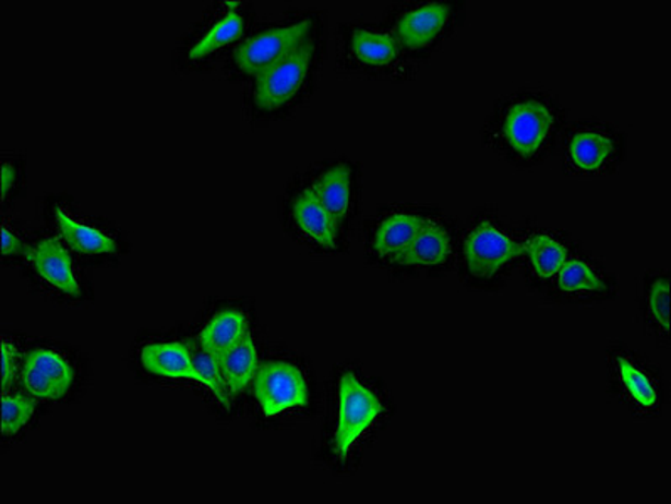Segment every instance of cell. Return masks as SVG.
<instances>
[{"instance_id":"obj_1","label":"cell","mask_w":671,"mask_h":504,"mask_svg":"<svg viewBox=\"0 0 671 504\" xmlns=\"http://www.w3.org/2000/svg\"><path fill=\"white\" fill-rule=\"evenodd\" d=\"M315 55V43L304 39L298 48L261 71L254 86V103L261 110L273 111L287 105L309 74Z\"/></svg>"},{"instance_id":"obj_2","label":"cell","mask_w":671,"mask_h":504,"mask_svg":"<svg viewBox=\"0 0 671 504\" xmlns=\"http://www.w3.org/2000/svg\"><path fill=\"white\" fill-rule=\"evenodd\" d=\"M338 397H340V413H338L334 451L344 457L356 444L357 439L374 424V420L382 412V404L378 395L369 391L352 372L342 375Z\"/></svg>"},{"instance_id":"obj_3","label":"cell","mask_w":671,"mask_h":504,"mask_svg":"<svg viewBox=\"0 0 671 504\" xmlns=\"http://www.w3.org/2000/svg\"><path fill=\"white\" fill-rule=\"evenodd\" d=\"M254 395L264 416L275 417L309 404V384L293 363L268 362L257 369Z\"/></svg>"},{"instance_id":"obj_4","label":"cell","mask_w":671,"mask_h":504,"mask_svg":"<svg viewBox=\"0 0 671 504\" xmlns=\"http://www.w3.org/2000/svg\"><path fill=\"white\" fill-rule=\"evenodd\" d=\"M312 24V19H303L291 26L278 27V29L266 31V33L251 37L236 49V67L242 73L257 76L261 71L272 67L283 56L298 48L304 39H309Z\"/></svg>"},{"instance_id":"obj_5","label":"cell","mask_w":671,"mask_h":504,"mask_svg":"<svg viewBox=\"0 0 671 504\" xmlns=\"http://www.w3.org/2000/svg\"><path fill=\"white\" fill-rule=\"evenodd\" d=\"M524 252L525 244L512 241L502 230L488 223L475 227L465 241L466 264L475 278H492Z\"/></svg>"},{"instance_id":"obj_6","label":"cell","mask_w":671,"mask_h":504,"mask_svg":"<svg viewBox=\"0 0 671 504\" xmlns=\"http://www.w3.org/2000/svg\"><path fill=\"white\" fill-rule=\"evenodd\" d=\"M554 115L536 99L520 101L508 110L503 121V135L515 154L530 157L551 135Z\"/></svg>"},{"instance_id":"obj_7","label":"cell","mask_w":671,"mask_h":504,"mask_svg":"<svg viewBox=\"0 0 671 504\" xmlns=\"http://www.w3.org/2000/svg\"><path fill=\"white\" fill-rule=\"evenodd\" d=\"M24 388L40 400H56L70 391L74 370L56 351L37 348L31 351L21 367Z\"/></svg>"},{"instance_id":"obj_8","label":"cell","mask_w":671,"mask_h":504,"mask_svg":"<svg viewBox=\"0 0 671 504\" xmlns=\"http://www.w3.org/2000/svg\"><path fill=\"white\" fill-rule=\"evenodd\" d=\"M27 260L37 275L52 288L63 291L68 297L80 298L81 289L74 276L73 261L63 244L55 238H46L27 249Z\"/></svg>"},{"instance_id":"obj_9","label":"cell","mask_w":671,"mask_h":504,"mask_svg":"<svg viewBox=\"0 0 671 504\" xmlns=\"http://www.w3.org/2000/svg\"><path fill=\"white\" fill-rule=\"evenodd\" d=\"M450 17L452 8L447 4H424L406 12L397 23V45L408 49L433 45Z\"/></svg>"},{"instance_id":"obj_10","label":"cell","mask_w":671,"mask_h":504,"mask_svg":"<svg viewBox=\"0 0 671 504\" xmlns=\"http://www.w3.org/2000/svg\"><path fill=\"white\" fill-rule=\"evenodd\" d=\"M424 223V219L415 214H393L382 220L375 232V252L384 260L400 264Z\"/></svg>"},{"instance_id":"obj_11","label":"cell","mask_w":671,"mask_h":504,"mask_svg":"<svg viewBox=\"0 0 671 504\" xmlns=\"http://www.w3.org/2000/svg\"><path fill=\"white\" fill-rule=\"evenodd\" d=\"M293 217L298 227L316 244L328 249L335 248L338 220L323 207L312 187L295 199Z\"/></svg>"},{"instance_id":"obj_12","label":"cell","mask_w":671,"mask_h":504,"mask_svg":"<svg viewBox=\"0 0 671 504\" xmlns=\"http://www.w3.org/2000/svg\"><path fill=\"white\" fill-rule=\"evenodd\" d=\"M148 372L167 379H191L199 382L197 370L192 360V351L184 344H152L140 355Z\"/></svg>"},{"instance_id":"obj_13","label":"cell","mask_w":671,"mask_h":504,"mask_svg":"<svg viewBox=\"0 0 671 504\" xmlns=\"http://www.w3.org/2000/svg\"><path fill=\"white\" fill-rule=\"evenodd\" d=\"M250 333L248 320L241 311L224 310L213 316L199 335L201 347L219 362Z\"/></svg>"},{"instance_id":"obj_14","label":"cell","mask_w":671,"mask_h":504,"mask_svg":"<svg viewBox=\"0 0 671 504\" xmlns=\"http://www.w3.org/2000/svg\"><path fill=\"white\" fill-rule=\"evenodd\" d=\"M450 252H452V242H450L446 230L440 224L426 220L400 264L438 266V264L446 263Z\"/></svg>"},{"instance_id":"obj_15","label":"cell","mask_w":671,"mask_h":504,"mask_svg":"<svg viewBox=\"0 0 671 504\" xmlns=\"http://www.w3.org/2000/svg\"><path fill=\"white\" fill-rule=\"evenodd\" d=\"M219 367L224 381L235 394L247 391L260 369L251 332L229 353L224 355L219 360Z\"/></svg>"},{"instance_id":"obj_16","label":"cell","mask_w":671,"mask_h":504,"mask_svg":"<svg viewBox=\"0 0 671 504\" xmlns=\"http://www.w3.org/2000/svg\"><path fill=\"white\" fill-rule=\"evenodd\" d=\"M56 219H58L68 244L80 254L95 256V254H115L118 251V244L110 236L104 235L95 227L77 223L73 217L68 216L63 208H56Z\"/></svg>"},{"instance_id":"obj_17","label":"cell","mask_w":671,"mask_h":504,"mask_svg":"<svg viewBox=\"0 0 671 504\" xmlns=\"http://www.w3.org/2000/svg\"><path fill=\"white\" fill-rule=\"evenodd\" d=\"M350 183H352L350 168L347 165H337L323 173L312 185L316 199L337 220L344 219L349 211L350 194H352Z\"/></svg>"},{"instance_id":"obj_18","label":"cell","mask_w":671,"mask_h":504,"mask_svg":"<svg viewBox=\"0 0 671 504\" xmlns=\"http://www.w3.org/2000/svg\"><path fill=\"white\" fill-rule=\"evenodd\" d=\"M613 155V142L596 132H580L568 145V158L580 170L595 172Z\"/></svg>"},{"instance_id":"obj_19","label":"cell","mask_w":671,"mask_h":504,"mask_svg":"<svg viewBox=\"0 0 671 504\" xmlns=\"http://www.w3.org/2000/svg\"><path fill=\"white\" fill-rule=\"evenodd\" d=\"M352 51L362 62L372 67L390 64L399 55L396 37L390 34L356 31L352 36Z\"/></svg>"},{"instance_id":"obj_20","label":"cell","mask_w":671,"mask_h":504,"mask_svg":"<svg viewBox=\"0 0 671 504\" xmlns=\"http://www.w3.org/2000/svg\"><path fill=\"white\" fill-rule=\"evenodd\" d=\"M528 260L540 278H552L567 261V249L551 236L540 235L525 244Z\"/></svg>"},{"instance_id":"obj_21","label":"cell","mask_w":671,"mask_h":504,"mask_svg":"<svg viewBox=\"0 0 671 504\" xmlns=\"http://www.w3.org/2000/svg\"><path fill=\"white\" fill-rule=\"evenodd\" d=\"M244 31V19L239 12L231 11L214 24L213 29L199 40L197 45L189 52L191 59H202L213 55L223 46L231 45Z\"/></svg>"},{"instance_id":"obj_22","label":"cell","mask_w":671,"mask_h":504,"mask_svg":"<svg viewBox=\"0 0 671 504\" xmlns=\"http://www.w3.org/2000/svg\"><path fill=\"white\" fill-rule=\"evenodd\" d=\"M559 288L565 292H599L604 291V283L591 267L583 261H565L559 271Z\"/></svg>"},{"instance_id":"obj_23","label":"cell","mask_w":671,"mask_h":504,"mask_svg":"<svg viewBox=\"0 0 671 504\" xmlns=\"http://www.w3.org/2000/svg\"><path fill=\"white\" fill-rule=\"evenodd\" d=\"M191 351L195 370H197L199 384L206 385V387L216 395L217 400H219L226 409H229L231 404H229L228 384L224 381L219 362L202 347L194 348V350Z\"/></svg>"},{"instance_id":"obj_24","label":"cell","mask_w":671,"mask_h":504,"mask_svg":"<svg viewBox=\"0 0 671 504\" xmlns=\"http://www.w3.org/2000/svg\"><path fill=\"white\" fill-rule=\"evenodd\" d=\"M618 372H620L621 382H623L626 391L630 392L636 403L642 407H654L657 404V388H655L654 382L649 381L648 376L633 365L630 360L618 359Z\"/></svg>"},{"instance_id":"obj_25","label":"cell","mask_w":671,"mask_h":504,"mask_svg":"<svg viewBox=\"0 0 671 504\" xmlns=\"http://www.w3.org/2000/svg\"><path fill=\"white\" fill-rule=\"evenodd\" d=\"M34 409L36 406L29 398L23 395L4 394L2 398V431L4 434H17L29 422Z\"/></svg>"},{"instance_id":"obj_26","label":"cell","mask_w":671,"mask_h":504,"mask_svg":"<svg viewBox=\"0 0 671 504\" xmlns=\"http://www.w3.org/2000/svg\"><path fill=\"white\" fill-rule=\"evenodd\" d=\"M648 308L651 319L668 332L670 328V283L658 279L649 289Z\"/></svg>"},{"instance_id":"obj_27","label":"cell","mask_w":671,"mask_h":504,"mask_svg":"<svg viewBox=\"0 0 671 504\" xmlns=\"http://www.w3.org/2000/svg\"><path fill=\"white\" fill-rule=\"evenodd\" d=\"M15 369H17V351L8 341H2V385H4V392L11 387L12 381H14Z\"/></svg>"},{"instance_id":"obj_28","label":"cell","mask_w":671,"mask_h":504,"mask_svg":"<svg viewBox=\"0 0 671 504\" xmlns=\"http://www.w3.org/2000/svg\"><path fill=\"white\" fill-rule=\"evenodd\" d=\"M21 252L26 254L27 249H24L23 242H21V239H17L14 232L4 227L2 229V254L4 256H15V254H21Z\"/></svg>"},{"instance_id":"obj_29","label":"cell","mask_w":671,"mask_h":504,"mask_svg":"<svg viewBox=\"0 0 671 504\" xmlns=\"http://www.w3.org/2000/svg\"><path fill=\"white\" fill-rule=\"evenodd\" d=\"M15 182V168L12 165L4 164L2 168V197H8L9 189L14 185Z\"/></svg>"}]
</instances>
